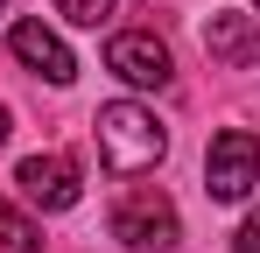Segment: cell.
<instances>
[{"label": "cell", "instance_id": "6da1fadb", "mask_svg": "<svg viewBox=\"0 0 260 253\" xmlns=\"http://www.w3.org/2000/svg\"><path fill=\"white\" fill-rule=\"evenodd\" d=\"M99 162L106 176H148V169L169 155V126L155 120L141 99H113V106H99Z\"/></svg>", "mask_w": 260, "mask_h": 253}, {"label": "cell", "instance_id": "7a4b0ae2", "mask_svg": "<svg viewBox=\"0 0 260 253\" xmlns=\"http://www.w3.org/2000/svg\"><path fill=\"white\" fill-rule=\"evenodd\" d=\"M113 239L134 253H169L183 239V218H176L169 190H155V183H134L127 197L113 204Z\"/></svg>", "mask_w": 260, "mask_h": 253}, {"label": "cell", "instance_id": "3957f363", "mask_svg": "<svg viewBox=\"0 0 260 253\" xmlns=\"http://www.w3.org/2000/svg\"><path fill=\"white\" fill-rule=\"evenodd\" d=\"M253 183H260V134L253 126L211 134V148H204V190H211V204H239Z\"/></svg>", "mask_w": 260, "mask_h": 253}, {"label": "cell", "instance_id": "277c9868", "mask_svg": "<svg viewBox=\"0 0 260 253\" xmlns=\"http://www.w3.org/2000/svg\"><path fill=\"white\" fill-rule=\"evenodd\" d=\"M106 71L141 84V91H169L176 84V56H169V42L155 36V28H120V36L106 42Z\"/></svg>", "mask_w": 260, "mask_h": 253}, {"label": "cell", "instance_id": "5b68a950", "mask_svg": "<svg viewBox=\"0 0 260 253\" xmlns=\"http://www.w3.org/2000/svg\"><path fill=\"white\" fill-rule=\"evenodd\" d=\"M14 183H21V197L43 211H71L85 197V183H78V162L71 155H28V162L14 169Z\"/></svg>", "mask_w": 260, "mask_h": 253}, {"label": "cell", "instance_id": "8992f818", "mask_svg": "<svg viewBox=\"0 0 260 253\" xmlns=\"http://www.w3.org/2000/svg\"><path fill=\"white\" fill-rule=\"evenodd\" d=\"M204 49H211V64H225V71L260 64V14H253V7L211 14V21H204Z\"/></svg>", "mask_w": 260, "mask_h": 253}, {"label": "cell", "instance_id": "52a82bcc", "mask_svg": "<svg viewBox=\"0 0 260 253\" xmlns=\"http://www.w3.org/2000/svg\"><path fill=\"white\" fill-rule=\"evenodd\" d=\"M7 49H14L36 78H49V84H71V78H78V56H71L63 36L43 28V21H14V28H7Z\"/></svg>", "mask_w": 260, "mask_h": 253}, {"label": "cell", "instance_id": "ba28073f", "mask_svg": "<svg viewBox=\"0 0 260 253\" xmlns=\"http://www.w3.org/2000/svg\"><path fill=\"white\" fill-rule=\"evenodd\" d=\"M36 246H43L36 218H28V211H14L7 197H0V253H36Z\"/></svg>", "mask_w": 260, "mask_h": 253}, {"label": "cell", "instance_id": "9c48e42d", "mask_svg": "<svg viewBox=\"0 0 260 253\" xmlns=\"http://www.w3.org/2000/svg\"><path fill=\"white\" fill-rule=\"evenodd\" d=\"M56 14H63V21H78V28H99V21L113 14V0H56Z\"/></svg>", "mask_w": 260, "mask_h": 253}, {"label": "cell", "instance_id": "30bf717a", "mask_svg": "<svg viewBox=\"0 0 260 253\" xmlns=\"http://www.w3.org/2000/svg\"><path fill=\"white\" fill-rule=\"evenodd\" d=\"M232 253H260V211L239 225V232H232Z\"/></svg>", "mask_w": 260, "mask_h": 253}, {"label": "cell", "instance_id": "8fae6325", "mask_svg": "<svg viewBox=\"0 0 260 253\" xmlns=\"http://www.w3.org/2000/svg\"><path fill=\"white\" fill-rule=\"evenodd\" d=\"M7 134H14V120H7V106H0V148H7Z\"/></svg>", "mask_w": 260, "mask_h": 253}, {"label": "cell", "instance_id": "7c38bea8", "mask_svg": "<svg viewBox=\"0 0 260 253\" xmlns=\"http://www.w3.org/2000/svg\"><path fill=\"white\" fill-rule=\"evenodd\" d=\"M253 14H260V0H253Z\"/></svg>", "mask_w": 260, "mask_h": 253}, {"label": "cell", "instance_id": "4fadbf2b", "mask_svg": "<svg viewBox=\"0 0 260 253\" xmlns=\"http://www.w3.org/2000/svg\"><path fill=\"white\" fill-rule=\"evenodd\" d=\"M0 7H7V0H0Z\"/></svg>", "mask_w": 260, "mask_h": 253}]
</instances>
